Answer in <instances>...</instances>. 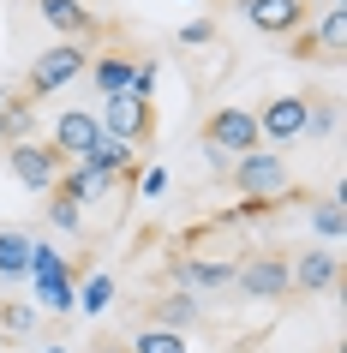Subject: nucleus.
Here are the masks:
<instances>
[{
    "mask_svg": "<svg viewBox=\"0 0 347 353\" xmlns=\"http://www.w3.org/2000/svg\"><path fill=\"white\" fill-rule=\"evenodd\" d=\"M84 66H90V48L72 37H60L54 48H42L37 60H30V72H24V96L30 102H42V96H60L72 78H84Z\"/></svg>",
    "mask_w": 347,
    "mask_h": 353,
    "instance_id": "f257e3e1",
    "label": "nucleus"
},
{
    "mask_svg": "<svg viewBox=\"0 0 347 353\" xmlns=\"http://www.w3.org/2000/svg\"><path fill=\"white\" fill-rule=\"evenodd\" d=\"M234 186L246 192V198H281V204L293 198L288 162H281L275 150H246V156H234Z\"/></svg>",
    "mask_w": 347,
    "mask_h": 353,
    "instance_id": "f03ea898",
    "label": "nucleus"
},
{
    "mask_svg": "<svg viewBox=\"0 0 347 353\" xmlns=\"http://www.w3.org/2000/svg\"><path fill=\"white\" fill-rule=\"evenodd\" d=\"M234 288H239L246 299H264V305L288 299V294H293V281H288V258H281V252H252L246 263H234Z\"/></svg>",
    "mask_w": 347,
    "mask_h": 353,
    "instance_id": "7ed1b4c3",
    "label": "nucleus"
},
{
    "mask_svg": "<svg viewBox=\"0 0 347 353\" xmlns=\"http://www.w3.org/2000/svg\"><path fill=\"white\" fill-rule=\"evenodd\" d=\"M96 126L114 132V138H126V144H150L156 138V108H150V96L120 90V96H108V108L96 114Z\"/></svg>",
    "mask_w": 347,
    "mask_h": 353,
    "instance_id": "20e7f679",
    "label": "nucleus"
},
{
    "mask_svg": "<svg viewBox=\"0 0 347 353\" xmlns=\"http://www.w3.org/2000/svg\"><path fill=\"white\" fill-rule=\"evenodd\" d=\"M204 144L221 150V156H246V150H257V144H264L257 108H210V120H204Z\"/></svg>",
    "mask_w": 347,
    "mask_h": 353,
    "instance_id": "39448f33",
    "label": "nucleus"
},
{
    "mask_svg": "<svg viewBox=\"0 0 347 353\" xmlns=\"http://www.w3.org/2000/svg\"><path fill=\"white\" fill-rule=\"evenodd\" d=\"M12 174H19V186H30V192H54V180H60V168H66V156H60L54 144H37V138H12Z\"/></svg>",
    "mask_w": 347,
    "mask_h": 353,
    "instance_id": "423d86ee",
    "label": "nucleus"
},
{
    "mask_svg": "<svg viewBox=\"0 0 347 353\" xmlns=\"http://www.w3.org/2000/svg\"><path fill=\"white\" fill-rule=\"evenodd\" d=\"M239 12L252 24L257 37H293V30H306V0H239Z\"/></svg>",
    "mask_w": 347,
    "mask_h": 353,
    "instance_id": "0eeeda50",
    "label": "nucleus"
},
{
    "mask_svg": "<svg viewBox=\"0 0 347 353\" xmlns=\"http://www.w3.org/2000/svg\"><path fill=\"white\" fill-rule=\"evenodd\" d=\"M306 114H311L306 96H275V102L257 108V132L270 144H293V138H306Z\"/></svg>",
    "mask_w": 347,
    "mask_h": 353,
    "instance_id": "6e6552de",
    "label": "nucleus"
},
{
    "mask_svg": "<svg viewBox=\"0 0 347 353\" xmlns=\"http://www.w3.org/2000/svg\"><path fill=\"white\" fill-rule=\"evenodd\" d=\"M37 6V19L54 30V37H72V42H84V37H96V12L84 6V0H30Z\"/></svg>",
    "mask_w": 347,
    "mask_h": 353,
    "instance_id": "1a4fd4ad",
    "label": "nucleus"
},
{
    "mask_svg": "<svg viewBox=\"0 0 347 353\" xmlns=\"http://www.w3.org/2000/svg\"><path fill=\"white\" fill-rule=\"evenodd\" d=\"M78 162H90L96 174H108V180H120V174H138V144H126V138H114V132H96V144L84 150Z\"/></svg>",
    "mask_w": 347,
    "mask_h": 353,
    "instance_id": "9d476101",
    "label": "nucleus"
},
{
    "mask_svg": "<svg viewBox=\"0 0 347 353\" xmlns=\"http://www.w3.org/2000/svg\"><path fill=\"white\" fill-rule=\"evenodd\" d=\"M288 281L299 294H329V288L341 281V258H335V252H306V258L288 263Z\"/></svg>",
    "mask_w": 347,
    "mask_h": 353,
    "instance_id": "9b49d317",
    "label": "nucleus"
},
{
    "mask_svg": "<svg viewBox=\"0 0 347 353\" xmlns=\"http://www.w3.org/2000/svg\"><path fill=\"white\" fill-rule=\"evenodd\" d=\"M96 132H102V126H96V114H90V108H66V114L54 120V138H48V144H54L66 162H78V156L96 144Z\"/></svg>",
    "mask_w": 347,
    "mask_h": 353,
    "instance_id": "f8f14e48",
    "label": "nucleus"
},
{
    "mask_svg": "<svg viewBox=\"0 0 347 353\" xmlns=\"http://www.w3.org/2000/svg\"><path fill=\"white\" fill-rule=\"evenodd\" d=\"M174 276H180L186 294H216V288L234 281V258H180Z\"/></svg>",
    "mask_w": 347,
    "mask_h": 353,
    "instance_id": "ddd939ff",
    "label": "nucleus"
},
{
    "mask_svg": "<svg viewBox=\"0 0 347 353\" xmlns=\"http://www.w3.org/2000/svg\"><path fill=\"white\" fill-rule=\"evenodd\" d=\"M84 72L96 78V90H102V96H120V90H132V84H138V54H126V48H108V54H96Z\"/></svg>",
    "mask_w": 347,
    "mask_h": 353,
    "instance_id": "4468645a",
    "label": "nucleus"
},
{
    "mask_svg": "<svg viewBox=\"0 0 347 353\" xmlns=\"http://www.w3.org/2000/svg\"><path fill=\"white\" fill-rule=\"evenodd\" d=\"M60 192H72L78 204H96V198H114V180L108 174H96L90 162H72V168H60V180H54Z\"/></svg>",
    "mask_w": 347,
    "mask_h": 353,
    "instance_id": "2eb2a0df",
    "label": "nucleus"
},
{
    "mask_svg": "<svg viewBox=\"0 0 347 353\" xmlns=\"http://www.w3.org/2000/svg\"><path fill=\"white\" fill-rule=\"evenodd\" d=\"M144 317H150V323H168V330H186V323H198V317H204V305H198V294H186V288H180V294H168V299H150Z\"/></svg>",
    "mask_w": 347,
    "mask_h": 353,
    "instance_id": "dca6fc26",
    "label": "nucleus"
},
{
    "mask_svg": "<svg viewBox=\"0 0 347 353\" xmlns=\"http://www.w3.org/2000/svg\"><path fill=\"white\" fill-rule=\"evenodd\" d=\"M311 37H317V60H329V66H335V60L347 54V6H329Z\"/></svg>",
    "mask_w": 347,
    "mask_h": 353,
    "instance_id": "f3484780",
    "label": "nucleus"
},
{
    "mask_svg": "<svg viewBox=\"0 0 347 353\" xmlns=\"http://www.w3.org/2000/svg\"><path fill=\"white\" fill-rule=\"evenodd\" d=\"M126 353H186V335L180 330H168V323H138V335L126 341Z\"/></svg>",
    "mask_w": 347,
    "mask_h": 353,
    "instance_id": "a211bd4d",
    "label": "nucleus"
},
{
    "mask_svg": "<svg viewBox=\"0 0 347 353\" xmlns=\"http://www.w3.org/2000/svg\"><path fill=\"white\" fill-rule=\"evenodd\" d=\"M30 252H37V240H30V234L0 228V276H30Z\"/></svg>",
    "mask_w": 347,
    "mask_h": 353,
    "instance_id": "6ab92c4d",
    "label": "nucleus"
},
{
    "mask_svg": "<svg viewBox=\"0 0 347 353\" xmlns=\"http://www.w3.org/2000/svg\"><path fill=\"white\" fill-rule=\"evenodd\" d=\"M37 288H42V305H48V312H72V305H78L72 270H66V276H48V281H37Z\"/></svg>",
    "mask_w": 347,
    "mask_h": 353,
    "instance_id": "aec40b11",
    "label": "nucleus"
},
{
    "mask_svg": "<svg viewBox=\"0 0 347 353\" xmlns=\"http://www.w3.org/2000/svg\"><path fill=\"white\" fill-rule=\"evenodd\" d=\"M48 222H54V228H66V234H78V222H84V210H78V198H72V192H60V186H54V204H48Z\"/></svg>",
    "mask_w": 347,
    "mask_h": 353,
    "instance_id": "412c9836",
    "label": "nucleus"
},
{
    "mask_svg": "<svg viewBox=\"0 0 347 353\" xmlns=\"http://www.w3.org/2000/svg\"><path fill=\"white\" fill-rule=\"evenodd\" d=\"M311 228H317L324 240H341V198H317V210H311Z\"/></svg>",
    "mask_w": 347,
    "mask_h": 353,
    "instance_id": "4be33fe9",
    "label": "nucleus"
},
{
    "mask_svg": "<svg viewBox=\"0 0 347 353\" xmlns=\"http://www.w3.org/2000/svg\"><path fill=\"white\" fill-rule=\"evenodd\" d=\"M78 305H84V312H108L114 305V276H90L84 294H78Z\"/></svg>",
    "mask_w": 347,
    "mask_h": 353,
    "instance_id": "5701e85b",
    "label": "nucleus"
},
{
    "mask_svg": "<svg viewBox=\"0 0 347 353\" xmlns=\"http://www.w3.org/2000/svg\"><path fill=\"white\" fill-rule=\"evenodd\" d=\"M0 323H6L12 335H30L37 330V312H30V305H0Z\"/></svg>",
    "mask_w": 347,
    "mask_h": 353,
    "instance_id": "b1692460",
    "label": "nucleus"
},
{
    "mask_svg": "<svg viewBox=\"0 0 347 353\" xmlns=\"http://www.w3.org/2000/svg\"><path fill=\"white\" fill-rule=\"evenodd\" d=\"M180 42H186V48H198V42H216V24H210V19H192V24L180 30Z\"/></svg>",
    "mask_w": 347,
    "mask_h": 353,
    "instance_id": "393cba45",
    "label": "nucleus"
},
{
    "mask_svg": "<svg viewBox=\"0 0 347 353\" xmlns=\"http://www.w3.org/2000/svg\"><path fill=\"white\" fill-rule=\"evenodd\" d=\"M162 192H168V174L162 168H144V198H162Z\"/></svg>",
    "mask_w": 347,
    "mask_h": 353,
    "instance_id": "a878e982",
    "label": "nucleus"
},
{
    "mask_svg": "<svg viewBox=\"0 0 347 353\" xmlns=\"http://www.w3.org/2000/svg\"><path fill=\"white\" fill-rule=\"evenodd\" d=\"M0 144H12V126H6V114H0Z\"/></svg>",
    "mask_w": 347,
    "mask_h": 353,
    "instance_id": "bb28decb",
    "label": "nucleus"
},
{
    "mask_svg": "<svg viewBox=\"0 0 347 353\" xmlns=\"http://www.w3.org/2000/svg\"><path fill=\"white\" fill-rule=\"evenodd\" d=\"M96 353H126V347H114V341H102V347H96Z\"/></svg>",
    "mask_w": 347,
    "mask_h": 353,
    "instance_id": "cd10ccee",
    "label": "nucleus"
},
{
    "mask_svg": "<svg viewBox=\"0 0 347 353\" xmlns=\"http://www.w3.org/2000/svg\"><path fill=\"white\" fill-rule=\"evenodd\" d=\"M0 353H6V335H0Z\"/></svg>",
    "mask_w": 347,
    "mask_h": 353,
    "instance_id": "c85d7f7f",
    "label": "nucleus"
},
{
    "mask_svg": "<svg viewBox=\"0 0 347 353\" xmlns=\"http://www.w3.org/2000/svg\"><path fill=\"white\" fill-rule=\"evenodd\" d=\"M0 102H6V90H0Z\"/></svg>",
    "mask_w": 347,
    "mask_h": 353,
    "instance_id": "c756f323",
    "label": "nucleus"
}]
</instances>
